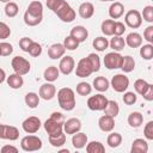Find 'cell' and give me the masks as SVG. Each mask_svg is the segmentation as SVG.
<instances>
[{"label": "cell", "mask_w": 153, "mask_h": 153, "mask_svg": "<svg viewBox=\"0 0 153 153\" xmlns=\"http://www.w3.org/2000/svg\"><path fill=\"white\" fill-rule=\"evenodd\" d=\"M65 117L61 112H53L50 117L44 122V129L48 133V136H54L63 131Z\"/></svg>", "instance_id": "cell-1"}, {"label": "cell", "mask_w": 153, "mask_h": 153, "mask_svg": "<svg viewBox=\"0 0 153 153\" xmlns=\"http://www.w3.org/2000/svg\"><path fill=\"white\" fill-rule=\"evenodd\" d=\"M57 102L61 109L66 111H72L75 108V94L69 87H62L57 92Z\"/></svg>", "instance_id": "cell-2"}, {"label": "cell", "mask_w": 153, "mask_h": 153, "mask_svg": "<svg viewBox=\"0 0 153 153\" xmlns=\"http://www.w3.org/2000/svg\"><path fill=\"white\" fill-rule=\"evenodd\" d=\"M54 13L65 23H71L75 19V11L69 6V4L66 0H63L60 4V6L56 8Z\"/></svg>", "instance_id": "cell-3"}, {"label": "cell", "mask_w": 153, "mask_h": 153, "mask_svg": "<svg viewBox=\"0 0 153 153\" xmlns=\"http://www.w3.org/2000/svg\"><path fill=\"white\" fill-rule=\"evenodd\" d=\"M20 147L25 152H35L42 148V140L36 135H26L20 141Z\"/></svg>", "instance_id": "cell-4"}, {"label": "cell", "mask_w": 153, "mask_h": 153, "mask_svg": "<svg viewBox=\"0 0 153 153\" xmlns=\"http://www.w3.org/2000/svg\"><path fill=\"white\" fill-rule=\"evenodd\" d=\"M11 66H12L14 73H17L19 75H25L31 69L30 62L23 56H14L11 61Z\"/></svg>", "instance_id": "cell-5"}, {"label": "cell", "mask_w": 153, "mask_h": 153, "mask_svg": "<svg viewBox=\"0 0 153 153\" xmlns=\"http://www.w3.org/2000/svg\"><path fill=\"white\" fill-rule=\"evenodd\" d=\"M110 85L114 88V91H116L118 93H123L129 87V79L124 74H116L112 76Z\"/></svg>", "instance_id": "cell-6"}, {"label": "cell", "mask_w": 153, "mask_h": 153, "mask_svg": "<svg viewBox=\"0 0 153 153\" xmlns=\"http://www.w3.org/2000/svg\"><path fill=\"white\" fill-rule=\"evenodd\" d=\"M106 103H108V99L102 93L91 96L87 99V106L92 111H102V110H104V108L106 106Z\"/></svg>", "instance_id": "cell-7"}, {"label": "cell", "mask_w": 153, "mask_h": 153, "mask_svg": "<svg viewBox=\"0 0 153 153\" xmlns=\"http://www.w3.org/2000/svg\"><path fill=\"white\" fill-rule=\"evenodd\" d=\"M122 59H123V56L118 51L108 53L105 55V57H104V66L108 69H117V68H121Z\"/></svg>", "instance_id": "cell-8"}, {"label": "cell", "mask_w": 153, "mask_h": 153, "mask_svg": "<svg viewBox=\"0 0 153 153\" xmlns=\"http://www.w3.org/2000/svg\"><path fill=\"white\" fill-rule=\"evenodd\" d=\"M124 22H126L127 26H129L131 29H137L142 24L141 13L136 10H129L124 16Z\"/></svg>", "instance_id": "cell-9"}, {"label": "cell", "mask_w": 153, "mask_h": 153, "mask_svg": "<svg viewBox=\"0 0 153 153\" xmlns=\"http://www.w3.org/2000/svg\"><path fill=\"white\" fill-rule=\"evenodd\" d=\"M93 73L92 66L90 63V61L87 60V57H82L81 60H79L76 68H75V74L79 78H87Z\"/></svg>", "instance_id": "cell-10"}, {"label": "cell", "mask_w": 153, "mask_h": 153, "mask_svg": "<svg viewBox=\"0 0 153 153\" xmlns=\"http://www.w3.org/2000/svg\"><path fill=\"white\" fill-rule=\"evenodd\" d=\"M42 123H41V120L36 116H30L27 117L26 120H24V122L22 123V127L24 129L25 133L27 134H35L39 130Z\"/></svg>", "instance_id": "cell-11"}, {"label": "cell", "mask_w": 153, "mask_h": 153, "mask_svg": "<svg viewBox=\"0 0 153 153\" xmlns=\"http://www.w3.org/2000/svg\"><path fill=\"white\" fill-rule=\"evenodd\" d=\"M80 129H81V122L79 118L72 117L63 122V131L67 135H73L78 131H80Z\"/></svg>", "instance_id": "cell-12"}, {"label": "cell", "mask_w": 153, "mask_h": 153, "mask_svg": "<svg viewBox=\"0 0 153 153\" xmlns=\"http://www.w3.org/2000/svg\"><path fill=\"white\" fill-rule=\"evenodd\" d=\"M56 94V87L51 84V82H45L43 85H41L39 91H38V96L39 98L44 99V100H50L55 97Z\"/></svg>", "instance_id": "cell-13"}, {"label": "cell", "mask_w": 153, "mask_h": 153, "mask_svg": "<svg viewBox=\"0 0 153 153\" xmlns=\"http://www.w3.org/2000/svg\"><path fill=\"white\" fill-rule=\"evenodd\" d=\"M74 67H75V61L72 56H68V55L63 56L59 63V71L65 75L71 74L74 71Z\"/></svg>", "instance_id": "cell-14"}, {"label": "cell", "mask_w": 153, "mask_h": 153, "mask_svg": "<svg viewBox=\"0 0 153 153\" xmlns=\"http://www.w3.org/2000/svg\"><path fill=\"white\" fill-rule=\"evenodd\" d=\"M69 36L73 37L76 42L81 43V42H85L88 37V31L85 26L82 25H76L74 27L71 29V32H69Z\"/></svg>", "instance_id": "cell-15"}, {"label": "cell", "mask_w": 153, "mask_h": 153, "mask_svg": "<svg viewBox=\"0 0 153 153\" xmlns=\"http://www.w3.org/2000/svg\"><path fill=\"white\" fill-rule=\"evenodd\" d=\"M98 127L100 130L109 133L112 131L114 127H115V118L109 116V115H103L99 120H98Z\"/></svg>", "instance_id": "cell-16"}, {"label": "cell", "mask_w": 153, "mask_h": 153, "mask_svg": "<svg viewBox=\"0 0 153 153\" xmlns=\"http://www.w3.org/2000/svg\"><path fill=\"white\" fill-rule=\"evenodd\" d=\"M65 51H66V48L63 47L62 43H54L48 49V56L51 60H57L65 55Z\"/></svg>", "instance_id": "cell-17"}, {"label": "cell", "mask_w": 153, "mask_h": 153, "mask_svg": "<svg viewBox=\"0 0 153 153\" xmlns=\"http://www.w3.org/2000/svg\"><path fill=\"white\" fill-rule=\"evenodd\" d=\"M124 13V6L120 1H114L109 7V16L111 19H118Z\"/></svg>", "instance_id": "cell-18"}, {"label": "cell", "mask_w": 153, "mask_h": 153, "mask_svg": "<svg viewBox=\"0 0 153 153\" xmlns=\"http://www.w3.org/2000/svg\"><path fill=\"white\" fill-rule=\"evenodd\" d=\"M18 137H19V130L16 127L7 126V124L2 126V139L10 140V141H14Z\"/></svg>", "instance_id": "cell-19"}, {"label": "cell", "mask_w": 153, "mask_h": 153, "mask_svg": "<svg viewBox=\"0 0 153 153\" xmlns=\"http://www.w3.org/2000/svg\"><path fill=\"white\" fill-rule=\"evenodd\" d=\"M78 12H79V16L84 19H88L91 18L93 14H94V6L93 4L86 1V2H82L79 8H78Z\"/></svg>", "instance_id": "cell-20"}, {"label": "cell", "mask_w": 153, "mask_h": 153, "mask_svg": "<svg viewBox=\"0 0 153 153\" xmlns=\"http://www.w3.org/2000/svg\"><path fill=\"white\" fill-rule=\"evenodd\" d=\"M26 13L31 14V16H35V17H39V18H43V5L41 1H31L27 6V10L25 11Z\"/></svg>", "instance_id": "cell-21"}, {"label": "cell", "mask_w": 153, "mask_h": 153, "mask_svg": "<svg viewBox=\"0 0 153 153\" xmlns=\"http://www.w3.org/2000/svg\"><path fill=\"white\" fill-rule=\"evenodd\" d=\"M87 143V135L85 133H81V131H78L75 134H73V137H72V145L75 149H81L86 146Z\"/></svg>", "instance_id": "cell-22"}, {"label": "cell", "mask_w": 153, "mask_h": 153, "mask_svg": "<svg viewBox=\"0 0 153 153\" xmlns=\"http://www.w3.org/2000/svg\"><path fill=\"white\" fill-rule=\"evenodd\" d=\"M148 151V143L143 139H135L131 143L130 152L131 153H147Z\"/></svg>", "instance_id": "cell-23"}, {"label": "cell", "mask_w": 153, "mask_h": 153, "mask_svg": "<svg viewBox=\"0 0 153 153\" xmlns=\"http://www.w3.org/2000/svg\"><path fill=\"white\" fill-rule=\"evenodd\" d=\"M126 44L130 48H139L142 44V37L137 32H130L126 37Z\"/></svg>", "instance_id": "cell-24"}, {"label": "cell", "mask_w": 153, "mask_h": 153, "mask_svg": "<svg viewBox=\"0 0 153 153\" xmlns=\"http://www.w3.org/2000/svg\"><path fill=\"white\" fill-rule=\"evenodd\" d=\"M24 80H23V75H19L17 73L10 74V76H7V85L13 88V90H18L23 86Z\"/></svg>", "instance_id": "cell-25"}, {"label": "cell", "mask_w": 153, "mask_h": 153, "mask_svg": "<svg viewBox=\"0 0 153 153\" xmlns=\"http://www.w3.org/2000/svg\"><path fill=\"white\" fill-rule=\"evenodd\" d=\"M59 75H60V71L56 66H49L48 68H45V71L43 73V76H44L45 81H48V82H53V81L57 80Z\"/></svg>", "instance_id": "cell-26"}, {"label": "cell", "mask_w": 153, "mask_h": 153, "mask_svg": "<svg viewBox=\"0 0 153 153\" xmlns=\"http://www.w3.org/2000/svg\"><path fill=\"white\" fill-rule=\"evenodd\" d=\"M143 122V116L139 111H133L128 116V124L133 128H139Z\"/></svg>", "instance_id": "cell-27"}, {"label": "cell", "mask_w": 153, "mask_h": 153, "mask_svg": "<svg viewBox=\"0 0 153 153\" xmlns=\"http://www.w3.org/2000/svg\"><path fill=\"white\" fill-rule=\"evenodd\" d=\"M110 86L109 80L105 76H97L93 80V87L99 92H105Z\"/></svg>", "instance_id": "cell-28"}, {"label": "cell", "mask_w": 153, "mask_h": 153, "mask_svg": "<svg viewBox=\"0 0 153 153\" xmlns=\"http://www.w3.org/2000/svg\"><path fill=\"white\" fill-rule=\"evenodd\" d=\"M104 112H105V115H109V116H111V117H116L117 115H118V112H120V106H118V103L117 102H115V100H108V103H106V106L104 108V110H103Z\"/></svg>", "instance_id": "cell-29"}, {"label": "cell", "mask_w": 153, "mask_h": 153, "mask_svg": "<svg viewBox=\"0 0 153 153\" xmlns=\"http://www.w3.org/2000/svg\"><path fill=\"white\" fill-rule=\"evenodd\" d=\"M135 68V60L130 56V55H127V56H123L122 59V65H121V69L124 72V73H130L133 72Z\"/></svg>", "instance_id": "cell-30"}, {"label": "cell", "mask_w": 153, "mask_h": 153, "mask_svg": "<svg viewBox=\"0 0 153 153\" xmlns=\"http://www.w3.org/2000/svg\"><path fill=\"white\" fill-rule=\"evenodd\" d=\"M109 45L111 49H114V51H121L126 47V41L122 36H114V38H111L109 42Z\"/></svg>", "instance_id": "cell-31"}, {"label": "cell", "mask_w": 153, "mask_h": 153, "mask_svg": "<svg viewBox=\"0 0 153 153\" xmlns=\"http://www.w3.org/2000/svg\"><path fill=\"white\" fill-rule=\"evenodd\" d=\"M86 152L87 153H104L105 147L99 141H91L86 143Z\"/></svg>", "instance_id": "cell-32"}, {"label": "cell", "mask_w": 153, "mask_h": 153, "mask_svg": "<svg viewBox=\"0 0 153 153\" xmlns=\"http://www.w3.org/2000/svg\"><path fill=\"white\" fill-rule=\"evenodd\" d=\"M25 104L30 109H35L39 104V96L35 92H29L25 94Z\"/></svg>", "instance_id": "cell-33"}, {"label": "cell", "mask_w": 153, "mask_h": 153, "mask_svg": "<svg viewBox=\"0 0 153 153\" xmlns=\"http://www.w3.org/2000/svg\"><path fill=\"white\" fill-rule=\"evenodd\" d=\"M106 143L109 145V147L111 148H116L122 143V135L120 133H111L108 135L106 137Z\"/></svg>", "instance_id": "cell-34"}, {"label": "cell", "mask_w": 153, "mask_h": 153, "mask_svg": "<svg viewBox=\"0 0 153 153\" xmlns=\"http://www.w3.org/2000/svg\"><path fill=\"white\" fill-rule=\"evenodd\" d=\"M92 45L97 51H104L109 47V41L105 37H96L92 42Z\"/></svg>", "instance_id": "cell-35"}, {"label": "cell", "mask_w": 153, "mask_h": 153, "mask_svg": "<svg viewBox=\"0 0 153 153\" xmlns=\"http://www.w3.org/2000/svg\"><path fill=\"white\" fill-rule=\"evenodd\" d=\"M114 25H115V20L114 19H105L102 23V32L105 36H114Z\"/></svg>", "instance_id": "cell-36"}, {"label": "cell", "mask_w": 153, "mask_h": 153, "mask_svg": "<svg viewBox=\"0 0 153 153\" xmlns=\"http://www.w3.org/2000/svg\"><path fill=\"white\" fill-rule=\"evenodd\" d=\"M49 142L53 147H61L65 145L66 142V134L65 131L57 134V135H54V136H49Z\"/></svg>", "instance_id": "cell-37"}, {"label": "cell", "mask_w": 153, "mask_h": 153, "mask_svg": "<svg viewBox=\"0 0 153 153\" xmlns=\"http://www.w3.org/2000/svg\"><path fill=\"white\" fill-rule=\"evenodd\" d=\"M140 47H141L140 48L141 57L143 60H147V61L152 60V57H153V45L151 43H148V44H143V45H140Z\"/></svg>", "instance_id": "cell-38"}, {"label": "cell", "mask_w": 153, "mask_h": 153, "mask_svg": "<svg viewBox=\"0 0 153 153\" xmlns=\"http://www.w3.org/2000/svg\"><path fill=\"white\" fill-rule=\"evenodd\" d=\"M18 11H19V7H18V5H17L16 2H13V1L7 2L6 6H5V14H6L8 18L16 17V16L18 14Z\"/></svg>", "instance_id": "cell-39"}, {"label": "cell", "mask_w": 153, "mask_h": 153, "mask_svg": "<svg viewBox=\"0 0 153 153\" xmlns=\"http://www.w3.org/2000/svg\"><path fill=\"white\" fill-rule=\"evenodd\" d=\"M92 91V86L88 84V82H79L76 85V93L80 94V96H88Z\"/></svg>", "instance_id": "cell-40"}, {"label": "cell", "mask_w": 153, "mask_h": 153, "mask_svg": "<svg viewBox=\"0 0 153 153\" xmlns=\"http://www.w3.org/2000/svg\"><path fill=\"white\" fill-rule=\"evenodd\" d=\"M87 60L90 61L91 66H92V69H93V73L94 72H98L100 69V60H99V56L94 53H91L88 54L87 56Z\"/></svg>", "instance_id": "cell-41"}, {"label": "cell", "mask_w": 153, "mask_h": 153, "mask_svg": "<svg viewBox=\"0 0 153 153\" xmlns=\"http://www.w3.org/2000/svg\"><path fill=\"white\" fill-rule=\"evenodd\" d=\"M43 18H39V17H35V16H31L29 13H24V23L27 25V26H36L38 25L41 22H42Z\"/></svg>", "instance_id": "cell-42"}, {"label": "cell", "mask_w": 153, "mask_h": 153, "mask_svg": "<svg viewBox=\"0 0 153 153\" xmlns=\"http://www.w3.org/2000/svg\"><path fill=\"white\" fill-rule=\"evenodd\" d=\"M148 82L146 81V80H143V79H137V80H135V82H134V88H135V91H136V93H139V94H143V92L147 90V87H148Z\"/></svg>", "instance_id": "cell-43"}, {"label": "cell", "mask_w": 153, "mask_h": 153, "mask_svg": "<svg viewBox=\"0 0 153 153\" xmlns=\"http://www.w3.org/2000/svg\"><path fill=\"white\" fill-rule=\"evenodd\" d=\"M63 47L67 49V50H75L78 47H79V42H76L73 37L71 36H67L63 41Z\"/></svg>", "instance_id": "cell-44"}, {"label": "cell", "mask_w": 153, "mask_h": 153, "mask_svg": "<svg viewBox=\"0 0 153 153\" xmlns=\"http://www.w3.org/2000/svg\"><path fill=\"white\" fill-rule=\"evenodd\" d=\"M27 53H29L32 57H37V56H39V55L42 54V47H41V44L33 41V42L31 43V45H30Z\"/></svg>", "instance_id": "cell-45"}, {"label": "cell", "mask_w": 153, "mask_h": 153, "mask_svg": "<svg viewBox=\"0 0 153 153\" xmlns=\"http://www.w3.org/2000/svg\"><path fill=\"white\" fill-rule=\"evenodd\" d=\"M13 53V47L11 43L1 42L0 43V56H10Z\"/></svg>", "instance_id": "cell-46"}, {"label": "cell", "mask_w": 153, "mask_h": 153, "mask_svg": "<svg viewBox=\"0 0 153 153\" xmlns=\"http://www.w3.org/2000/svg\"><path fill=\"white\" fill-rule=\"evenodd\" d=\"M141 17H143V19H145L146 22H148V23H153V6H151V5L145 6Z\"/></svg>", "instance_id": "cell-47"}, {"label": "cell", "mask_w": 153, "mask_h": 153, "mask_svg": "<svg viewBox=\"0 0 153 153\" xmlns=\"http://www.w3.org/2000/svg\"><path fill=\"white\" fill-rule=\"evenodd\" d=\"M122 99H123L124 104H127V105H133V104L136 103L137 97H136V94H135L134 92H124Z\"/></svg>", "instance_id": "cell-48"}, {"label": "cell", "mask_w": 153, "mask_h": 153, "mask_svg": "<svg viewBox=\"0 0 153 153\" xmlns=\"http://www.w3.org/2000/svg\"><path fill=\"white\" fill-rule=\"evenodd\" d=\"M10 35H11L10 26L6 23L0 22V39H6L10 37Z\"/></svg>", "instance_id": "cell-49"}, {"label": "cell", "mask_w": 153, "mask_h": 153, "mask_svg": "<svg viewBox=\"0 0 153 153\" xmlns=\"http://www.w3.org/2000/svg\"><path fill=\"white\" fill-rule=\"evenodd\" d=\"M143 135L147 140H153V121L147 122L143 128Z\"/></svg>", "instance_id": "cell-50"}, {"label": "cell", "mask_w": 153, "mask_h": 153, "mask_svg": "<svg viewBox=\"0 0 153 153\" xmlns=\"http://www.w3.org/2000/svg\"><path fill=\"white\" fill-rule=\"evenodd\" d=\"M126 31V25L122 22H115L114 25V36H122Z\"/></svg>", "instance_id": "cell-51"}, {"label": "cell", "mask_w": 153, "mask_h": 153, "mask_svg": "<svg viewBox=\"0 0 153 153\" xmlns=\"http://www.w3.org/2000/svg\"><path fill=\"white\" fill-rule=\"evenodd\" d=\"M32 42H33V41H32L31 38H29V37H23V38H20V41H19V47H20V49H22L23 51L27 53V50H29V48H30V45H31Z\"/></svg>", "instance_id": "cell-52"}, {"label": "cell", "mask_w": 153, "mask_h": 153, "mask_svg": "<svg viewBox=\"0 0 153 153\" xmlns=\"http://www.w3.org/2000/svg\"><path fill=\"white\" fill-rule=\"evenodd\" d=\"M143 37H145V39H146L148 43H152V42H153V26H152V25H149V26H147V27L145 29V31H143Z\"/></svg>", "instance_id": "cell-53"}, {"label": "cell", "mask_w": 153, "mask_h": 153, "mask_svg": "<svg viewBox=\"0 0 153 153\" xmlns=\"http://www.w3.org/2000/svg\"><path fill=\"white\" fill-rule=\"evenodd\" d=\"M142 97H143V99H146V100H148V102H152V100H153V85H152V84L148 85V87H147V90L143 92Z\"/></svg>", "instance_id": "cell-54"}, {"label": "cell", "mask_w": 153, "mask_h": 153, "mask_svg": "<svg viewBox=\"0 0 153 153\" xmlns=\"http://www.w3.org/2000/svg\"><path fill=\"white\" fill-rule=\"evenodd\" d=\"M63 0H47V7L49 10H51L53 12L56 11V8L60 6V4L62 2Z\"/></svg>", "instance_id": "cell-55"}, {"label": "cell", "mask_w": 153, "mask_h": 153, "mask_svg": "<svg viewBox=\"0 0 153 153\" xmlns=\"http://www.w3.org/2000/svg\"><path fill=\"white\" fill-rule=\"evenodd\" d=\"M10 152L17 153V152H18V148L14 147V146H12V145H6V146H4V147L1 148V153H10Z\"/></svg>", "instance_id": "cell-56"}, {"label": "cell", "mask_w": 153, "mask_h": 153, "mask_svg": "<svg viewBox=\"0 0 153 153\" xmlns=\"http://www.w3.org/2000/svg\"><path fill=\"white\" fill-rule=\"evenodd\" d=\"M5 79H6V73H5V71L2 68H0V84L4 82Z\"/></svg>", "instance_id": "cell-57"}, {"label": "cell", "mask_w": 153, "mask_h": 153, "mask_svg": "<svg viewBox=\"0 0 153 153\" xmlns=\"http://www.w3.org/2000/svg\"><path fill=\"white\" fill-rule=\"evenodd\" d=\"M2 126L4 124H0V139H2Z\"/></svg>", "instance_id": "cell-58"}, {"label": "cell", "mask_w": 153, "mask_h": 153, "mask_svg": "<svg viewBox=\"0 0 153 153\" xmlns=\"http://www.w3.org/2000/svg\"><path fill=\"white\" fill-rule=\"evenodd\" d=\"M0 1H1V2H6V4H7V2H10L11 0H0Z\"/></svg>", "instance_id": "cell-59"}, {"label": "cell", "mask_w": 153, "mask_h": 153, "mask_svg": "<svg viewBox=\"0 0 153 153\" xmlns=\"http://www.w3.org/2000/svg\"><path fill=\"white\" fill-rule=\"evenodd\" d=\"M99 1H104L105 2V1H115V0H99Z\"/></svg>", "instance_id": "cell-60"}, {"label": "cell", "mask_w": 153, "mask_h": 153, "mask_svg": "<svg viewBox=\"0 0 153 153\" xmlns=\"http://www.w3.org/2000/svg\"><path fill=\"white\" fill-rule=\"evenodd\" d=\"M0 117H1V112H0Z\"/></svg>", "instance_id": "cell-61"}]
</instances>
